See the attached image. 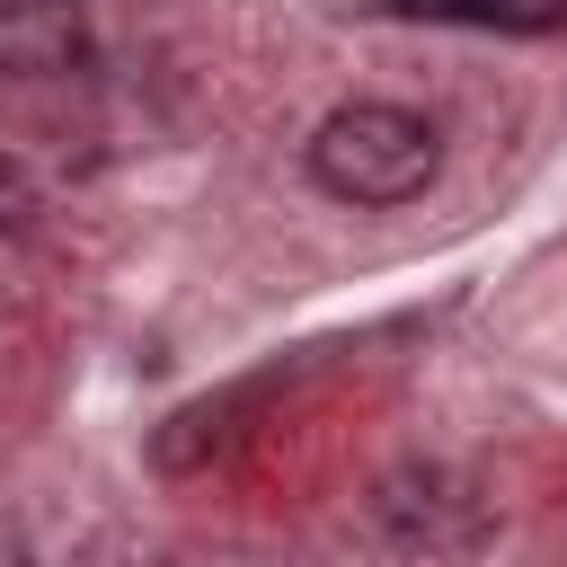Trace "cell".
Listing matches in <instances>:
<instances>
[{"label":"cell","mask_w":567,"mask_h":567,"mask_svg":"<svg viewBox=\"0 0 567 567\" xmlns=\"http://www.w3.org/2000/svg\"><path fill=\"white\" fill-rule=\"evenodd\" d=\"M443 168V133L416 115V106H390V97H354L337 115H319L310 133V177L319 195L354 204V213H390V204H416Z\"/></svg>","instance_id":"cell-1"},{"label":"cell","mask_w":567,"mask_h":567,"mask_svg":"<svg viewBox=\"0 0 567 567\" xmlns=\"http://www.w3.org/2000/svg\"><path fill=\"white\" fill-rule=\"evenodd\" d=\"M381 18H425V27H496V35H549V27H567V0H381Z\"/></svg>","instance_id":"cell-2"},{"label":"cell","mask_w":567,"mask_h":567,"mask_svg":"<svg viewBox=\"0 0 567 567\" xmlns=\"http://www.w3.org/2000/svg\"><path fill=\"white\" fill-rule=\"evenodd\" d=\"M80 53V27L53 0H0V62L9 71H53Z\"/></svg>","instance_id":"cell-3"},{"label":"cell","mask_w":567,"mask_h":567,"mask_svg":"<svg viewBox=\"0 0 567 567\" xmlns=\"http://www.w3.org/2000/svg\"><path fill=\"white\" fill-rule=\"evenodd\" d=\"M27 221H35V177H27V168L0 151V239H18Z\"/></svg>","instance_id":"cell-4"}]
</instances>
